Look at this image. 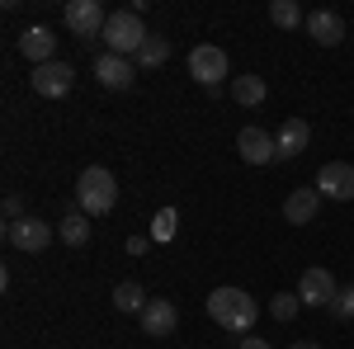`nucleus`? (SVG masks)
I'll use <instances>...</instances> for the list:
<instances>
[{"mask_svg":"<svg viewBox=\"0 0 354 349\" xmlns=\"http://www.w3.org/2000/svg\"><path fill=\"white\" fill-rule=\"evenodd\" d=\"M208 317L232 330V335H250L255 330V317H260V302L245 293V288H213L208 293Z\"/></svg>","mask_w":354,"mask_h":349,"instance_id":"1","label":"nucleus"},{"mask_svg":"<svg viewBox=\"0 0 354 349\" xmlns=\"http://www.w3.org/2000/svg\"><path fill=\"white\" fill-rule=\"evenodd\" d=\"M76 203H81L85 217L113 213V203H118V180H113V170H104V165L81 170V180H76Z\"/></svg>","mask_w":354,"mask_h":349,"instance_id":"2","label":"nucleus"},{"mask_svg":"<svg viewBox=\"0 0 354 349\" xmlns=\"http://www.w3.org/2000/svg\"><path fill=\"white\" fill-rule=\"evenodd\" d=\"M147 38H151V33L142 28V15H137V10H113L109 24H104V48H109L113 57H137Z\"/></svg>","mask_w":354,"mask_h":349,"instance_id":"3","label":"nucleus"},{"mask_svg":"<svg viewBox=\"0 0 354 349\" xmlns=\"http://www.w3.org/2000/svg\"><path fill=\"white\" fill-rule=\"evenodd\" d=\"M57 236V227H48L43 217H19V222H5V245L24 250V255H38L48 250V241Z\"/></svg>","mask_w":354,"mask_h":349,"instance_id":"4","label":"nucleus"},{"mask_svg":"<svg viewBox=\"0 0 354 349\" xmlns=\"http://www.w3.org/2000/svg\"><path fill=\"white\" fill-rule=\"evenodd\" d=\"M189 76L203 85V90H218L222 76H227V53L213 48V43H198V48L189 53Z\"/></svg>","mask_w":354,"mask_h":349,"instance_id":"5","label":"nucleus"},{"mask_svg":"<svg viewBox=\"0 0 354 349\" xmlns=\"http://www.w3.org/2000/svg\"><path fill=\"white\" fill-rule=\"evenodd\" d=\"M109 15L100 10V0H66V28L76 38H104Z\"/></svg>","mask_w":354,"mask_h":349,"instance_id":"6","label":"nucleus"},{"mask_svg":"<svg viewBox=\"0 0 354 349\" xmlns=\"http://www.w3.org/2000/svg\"><path fill=\"white\" fill-rule=\"evenodd\" d=\"M340 293V283L330 279V269H302L298 279V302L302 307H330Z\"/></svg>","mask_w":354,"mask_h":349,"instance_id":"7","label":"nucleus"},{"mask_svg":"<svg viewBox=\"0 0 354 349\" xmlns=\"http://www.w3.org/2000/svg\"><path fill=\"white\" fill-rule=\"evenodd\" d=\"M175 330H180V312H175V302L151 297V302L142 307V335H151V340H170Z\"/></svg>","mask_w":354,"mask_h":349,"instance_id":"8","label":"nucleus"},{"mask_svg":"<svg viewBox=\"0 0 354 349\" xmlns=\"http://www.w3.org/2000/svg\"><path fill=\"white\" fill-rule=\"evenodd\" d=\"M317 194L322 198H335V203H350L354 198V165L345 161H330L317 170Z\"/></svg>","mask_w":354,"mask_h":349,"instance_id":"9","label":"nucleus"},{"mask_svg":"<svg viewBox=\"0 0 354 349\" xmlns=\"http://www.w3.org/2000/svg\"><path fill=\"white\" fill-rule=\"evenodd\" d=\"M33 90L38 95H48V100H57V95H66L71 85H76V71H71V62H48V66H33Z\"/></svg>","mask_w":354,"mask_h":349,"instance_id":"10","label":"nucleus"},{"mask_svg":"<svg viewBox=\"0 0 354 349\" xmlns=\"http://www.w3.org/2000/svg\"><path fill=\"white\" fill-rule=\"evenodd\" d=\"M236 151H241L245 165H270L279 161V147H274V137L265 128H241L236 133Z\"/></svg>","mask_w":354,"mask_h":349,"instance_id":"11","label":"nucleus"},{"mask_svg":"<svg viewBox=\"0 0 354 349\" xmlns=\"http://www.w3.org/2000/svg\"><path fill=\"white\" fill-rule=\"evenodd\" d=\"M133 76H137V62H133V57H113V53L95 57V81L104 85V90H128Z\"/></svg>","mask_w":354,"mask_h":349,"instance_id":"12","label":"nucleus"},{"mask_svg":"<svg viewBox=\"0 0 354 349\" xmlns=\"http://www.w3.org/2000/svg\"><path fill=\"white\" fill-rule=\"evenodd\" d=\"M19 53L33 62V66H48V62H57V38H53V28H43V24H33L19 33Z\"/></svg>","mask_w":354,"mask_h":349,"instance_id":"13","label":"nucleus"},{"mask_svg":"<svg viewBox=\"0 0 354 349\" xmlns=\"http://www.w3.org/2000/svg\"><path fill=\"white\" fill-rule=\"evenodd\" d=\"M307 33H312L322 48H340V43H345V19H340L335 10H312V15H307Z\"/></svg>","mask_w":354,"mask_h":349,"instance_id":"14","label":"nucleus"},{"mask_svg":"<svg viewBox=\"0 0 354 349\" xmlns=\"http://www.w3.org/2000/svg\"><path fill=\"white\" fill-rule=\"evenodd\" d=\"M307 142H312V128L302 123V118H283V128L274 133V147H279V161H293L307 151Z\"/></svg>","mask_w":354,"mask_h":349,"instance_id":"15","label":"nucleus"},{"mask_svg":"<svg viewBox=\"0 0 354 349\" xmlns=\"http://www.w3.org/2000/svg\"><path fill=\"white\" fill-rule=\"evenodd\" d=\"M317 208H322V194H317V185H312V189H293V194L283 198V217H288L293 227H307V222L317 217Z\"/></svg>","mask_w":354,"mask_h":349,"instance_id":"16","label":"nucleus"},{"mask_svg":"<svg viewBox=\"0 0 354 349\" xmlns=\"http://www.w3.org/2000/svg\"><path fill=\"white\" fill-rule=\"evenodd\" d=\"M265 95H270V85L260 81L255 71L232 81V100H236V104H245V109H260V104H265Z\"/></svg>","mask_w":354,"mask_h":349,"instance_id":"17","label":"nucleus"},{"mask_svg":"<svg viewBox=\"0 0 354 349\" xmlns=\"http://www.w3.org/2000/svg\"><path fill=\"white\" fill-rule=\"evenodd\" d=\"M133 62L142 66V71H156V66H165V62H170V43H165L161 33H151V38L142 43V53H137Z\"/></svg>","mask_w":354,"mask_h":349,"instance_id":"18","label":"nucleus"},{"mask_svg":"<svg viewBox=\"0 0 354 349\" xmlns=\"http://www.w3.org/2000/svg\"><path fill=\"white\" fill-rule=\"evenodd\" d=\"M57 236H62L66 245H85L90 241V217L85 213H66L62 222H57Z\"/></svg>","mask_w":354,"mask_h":349,"instance_id":"19","label":"nucleus"},{"mask_svg":"<svg viewBox=\"0 0 354 349\" xmlns=\"http://www.w3.org/2000/svg\"><path fill=\"white\" fill-rule=\"evenodd\" d=\"M147 302H151V297L142 293V283H118V288H113V307H118V312H137V317H142Z\"/></svg>","mask_w":354,"mask_h":349,"instance_id":"20","label":"nucleus"},{"mask_svg":"<svg viewBox=\"0 0 354 349\" xmlns=\"http://www.w3.org/2000/svg\"><path fill=\"white\" fill-rule=\"evenodd\" d=\"M270 19H274L279 28H298V24H307V15H302L298 0H274V5H270Z\"/></svg>","mask_w":354,"mask_h":349,"instance_id":"21","label":"nucleus"},{"mask_svg":"<svg viewBox=\"0 0 354 349\" xmlns=\"http://www.w3.org/2000/svg\"><path fill=\"white\" fill-rule=\"evenodd\" d=\"M175 227H180V213L161 208V213L151 217V241H175Z\"/></svg>","mask_w":354,"mask_h":349,"instance_id":"22","label":"nucleus"},{"mask_svg":"<svg viewBox=\"0 0 354 349\" xmlns=\"http://www.w3.org/2000/svg\"><path fill=\"white\" fill-rule=\"evenodd\" d=\"M298 307H302V302L293 293H274L270 297V317H274V321H293V317H298Z\"/></svg>","mask_w":354,"mask_h":349,"instance_id":"23","label":"nucleus"},{"mask_svg":"<svg viewBox=\"0 0 354 349\" xmlns=\"http://www.w3.org/2000/svg\"><path fill=\"white\" fill-rule=\"evenodd\" d=\"M330 312H335L340 321H350V317H354V288H340L335 302H330Z\"/></svg>","mask_w":354,"mask_h":349,"instance_id":"24","label":"nucleus"},{"mask_svg":"<svg viewBox=\"0 0 354 349\" xmlns=\"http://www.w3.org/2000/svg\"><path fill=\"white\" fill-rule=\"evenodd\" d=\"M19 217H24V203L10 194V198H5V222H19Z\"/></svg>","mask_w":354,"mask_h":349,"instance_id":"25","label":"nucleus"},{"mask_svg":"<svg viewBox=\"0 0 354 349\" xmlns=\"http://www.w3.org/2000/svg\"><path fill=\"white\" fill-rule=\"evenodd\" d=\"M147 245H151V236H133V241H128V250H133V255H147Z\"/></svg>","mask_w":354,"mask_h":349,"instance_id":"26","label":"nucleus"},{"mask_svg":"<svg viewBox=\"0 0 354 349\" xmlns=\"http://www.w3.org/2000/svg\"><path fill=\"white\" fill-rule=\"evenodd\" d=\"M236 349H270V340H260V335H245Z\"/></svg>","mask_w":354,"mask_h":349,"instance_id":"27","label":"nucleus"},{"mask_svg":"<svg viewBox=\"0 0 354 349\" xmlns=\"http://www.w3.org/2000/svg\"><path fill=\"white\" fill-rule=\"evenodd\" d=\"M288 349H322V345H317V340H293Z\"/></svg>","mask_w":354,"mask_h":349,"instance_id":"28","label":"nucleus"}]
</instances>
